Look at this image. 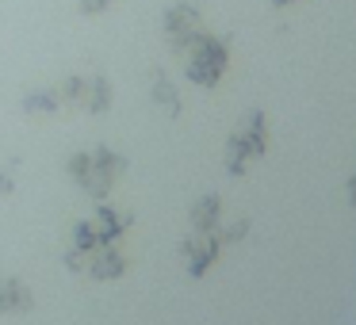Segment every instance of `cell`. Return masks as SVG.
Masks as SVG:
<instances>
[{
	"instance_id": "obj_1",
	"label": "cell",
	"mask_w": 356,
	"mask_h": 325,
	"mask_svg": "<svg viewBox=\"0 0 356 325\" xmlns=\"http://www.w3.org/2000/svg\"><path fill=\"white\" fill-rule=\"evenodd\" d=\"M226 62H230V54H226V42L215 39V35H203L195 47H188V77L195 81V85H218L226 73Z\"/></svg>"
},
{
	"instance_id": "obj_2",
	"label": "cell",
	"mask_w": 356,
	"mask_h": 325,
	"mask_svg": "<svg viewBox=\"0 0 356 325\" xmlns=\"http://www.w3.org/2000/svg\"><path fill=\"white\" fill-rule=\"evenodd\" d=\"M165 35H169L172 50L195 47V42L207 35V31H203L200 8H192V4H177V8H169V16H165Z\"/></svg>"
},
{
	"instance_id": "obj_3",
	"label": "cell",
	"mask_w": 356,
	"mask_h": 325,
	"mask_svg": "<svg viewBox=\"0 0 356 325\" xmlns=\"http://www.w3.org/2000/svg\"><path fill=\"white\" fill-rule=\"evenodd\" d=\"M77 4H81V12H85V16H100L111 0H77Z\"/></svg>"
},
{
	"instance_id": "obj_4",
	"label": "cell",
	"mask_w": 356,
	"mask_h": 325,
	"mask_svg": "<svg viewBox=\"0 0 356 325\" xmlns=\"http://www.w3.org/2000/svg\"><path fill=\"white\" fill-rule=\"evenodd\" d=\"M276 4H291V0H276Z\"/></svg>"
}]
</instances>
